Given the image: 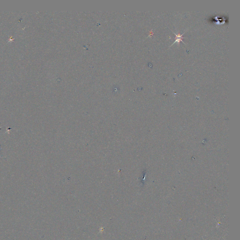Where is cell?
<instances>
[{
    "label": "cell",
    "mask_w": 240,
    "mask_h": 240,
    "mask_svg": "<svg viewBox=\"0 0 240 240\" xmlns=\"http://www.w3.org/2000/svg\"><path fill=\"white\" fill-rule=\"evenodd\" d=\"M173 33L175 35V41H174V42L172 44V45L171 46H172L175 43H176H176H178V45H179V44H180V42H181V41H182L183 43H184V42H183V38H183L182 36H183V34H184L185 33H184V34H181H181H175L174 32H173Z\"/></svg>",
    "instance_id": "1"
}]
</instances>
